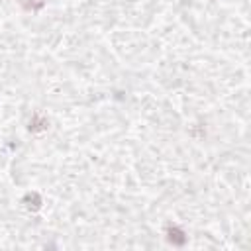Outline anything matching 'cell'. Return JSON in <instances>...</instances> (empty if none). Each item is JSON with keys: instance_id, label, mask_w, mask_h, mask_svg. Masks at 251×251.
I'll return each mask as SVG.
<instances>
[{"instance_id": "1", "label": "cell", "mask_w": 251, "mask_h": 251, "mask_svg": "<svg viewBox=\"0 0 251 251\" xmlns=\"http://www.w3.org/2000/svg\"><path fill=\"white\" fill-rule=\"evenodd\" d=\"M165 239H167V243H171L173 247H182V245H186L188 235H186V231H184L180 226H176V224H167V226H165Z\"/></svg>"}, {"instance_id": "2", "label": "cell", "mask_w": 251, "mask_h": 251, "mask_svg": "<svg viewBox=\"0 0 251 251\" xmlns=\"http://www.w3.org/2000/svg\"><path fill=\"white\" fill-rule=\"evenodd\" d=\"M22 204H24V208L27 212L35 214V212H39L43 208V198H41V194L37 190H29V192H25L22 196Z\"/></svg>"}, {"instance_id": "3", "label": "cell", "mask_w": 251, "mask_h": 251, "mask_svg": "<svg viewBox=\"0 0 251 251\" xmlns=\"http://www.w3.org/2000/svg\"><path fill=\"white\" fill-rule=\"evenodd\" d=\"M47 127H49V120H47L41 112H35V114L31 116L29 124H27V131H29V133H41V131H45Z\"/></svg>"}, {"instance_id": "4", "label": "cell", "mask_w": 251, "mask_h": 251, "mask_svg": "<svg viewBox=\"0 0 251 251\" xmlns=\"http://www.w3.org/2000/svg\"><path fill=\"white\" fill-rule=\"evenodd\" d=\"M18 4L24 12H31V14L45 8V0H18Z\"/></svg>"}]
</instances>
